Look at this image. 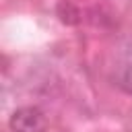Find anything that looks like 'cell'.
I'll use <instances>...</instances> for the list:
<instances>
[{
  "mask_svg": "<svg viewBox=\"0 0 132 132\" xmlns=\"http://www.w3.org/2000/svg\"><path fill=\"white\" fill-rule=\"evenodd\" d=\"M12 132H43L45 130V116L37 107H19L10 116Z\"/></svg>",
  "mask_w": 132,
  "mask_h": 132,
  "instance_id": "6da1fadb",
  "label": "cell"
},
{
  "mask_svg": "<svg viewBox=\"0 0 132 132\" xmlns=\"http://www.w3.org/2000/svg\"><path fill=\"white\" fill-rule=\"evenodd\" d=\"M120 85H122L126 91H130V93H132V64L124 70V74H122V82H120Z\"/></svg>",
  "mask_w": 132,
  "mask_h": 132,
  "instance_id": "7a4b0ae2",
  "label": "cell"
}]
</instances>
